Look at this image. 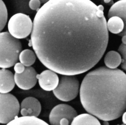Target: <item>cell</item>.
Listing matches in <instances>:
<instances>
[{"label": "cell", "mask_w": 126, "mask_h": 125, "mask_svg": "<svg viewBox=\"0 0 126 125\" xmlns=\"http://www.w3.org/2000/svg\"><path fill=\"white\" fill-rule=\"evenodd\" d=\"M104 2L106 3H109L110 2V1H111V0H104Z\"/></svg>", "instance_id": "obj_25"}, {"label": "cell", "mask_w": 126, "mask_h": 125, "mask_svg": "<svg viewBox=\"0 0 126 125\" xmlns=\"http://www.w3.org/2000/svg\"><path fill=\"white\" fill-rule=\"evenodd\" d=\"M14 69L15 73L18 74H20L24 71L25 67L21 63H17L14 66Z\"/></svg>", "instance_id": "obj_21"}, {"label": "cell", "mask_w": 126, "mask_h": 125, "mask_svg": "<svg viewBox=\"0 0 126 125\" xmlns=\"http://www.w3.org/2000/svg\"><path fill=\"white\" fill-rule=\"evenodd\" d=\"M8 13L5 4L0 0V32L6 26L7 20Z\"/></svg>", "instance_id": "obj_18"}, {"label": "cell", "mask_w": 126, "mask_h": 125, "mask_svg": "<svg viewBox=\"0 0 126 125\" xmlns=\"http://www.w3.org/2000/svg\"><path fill=\"white\" fill-rule=\"evenodd\" d=\"M37 75V73L33 67H25V70L21 74L15 73V83L19 88L22 90H29L36 85L38 80Z\"/></svg>", "instance_id": "obj_8"}, {"label": "cell", "mask_w": 126, "mask_h": 125, "mask_svg": "<svg viewBox=\"0 0 126 125\" xmlns=\"http://www.w3.org/2000/svg\"><path fill=\"white\" fill-rule=\"evenodd\" d=\"M33 23L29 15L18 13L12 16L8 23L9 33L15 38L21 39L28 37L32 32Z\"/></svg>", "instance_id": "obj_5"}, {"label": "cell", "mask_w": 126, "mask_h": 125, "mask_svg": "<svg viewBox=\"0 0 126 125\" xmlns=\"http://www.w3.org/2000/svg\"><path fill=\"white\" fill-rule=\"evenodd\" d=\"M20 109L23 116L37 117L41 112V104L35 97H28L22 100Z\"/></svg>", "instance_id": "obj_10"}, {"label": "cell", "mask_w": 126, "mask_h": 125, "mask_svg": "<svg viewBox=\"0 0 126 125\" xmlns=\"http://www.w3.org/2000/svg\"><path fill=\"white\" fill-rule=\"evenodd\" d=\"M41 1L39 0H31L29 2L30 8L33 10H37L40 9Z\"/></svg>", "instance_id": "obj_20"}, {"label": "cell", "mask_w": 126, "mask_h": 125, "mask_svg": "<svg viewBox=\"0 0 126 125\" xmlns=\"http://www.w3.org/2000/svg\"><path fill=\"white\" fill-rule=\"evenodd\" d=\"M125 125V124H122V125Z\"/></svg>", "instance_id": "obj_26"}, {"label": "cell", "mask_w": 126, "mask_h": 125, "mask_svg": "<svg viewBox=\"0 0 126 125\" xmlns=\"http://www.w3.org/2000/svg\"><path fill=\"white\" fill-rule=\"evenodd\" d=\"M79 92L84 108L101 120H114L126 111V74L119 69L103 66L90 72Z\"/></svg>", "instance_id": "obj_2"}, {"label": "cell", "mask_w": 126, "mask_h": 125, "mask_svg": "<svg viewBox=\"0 0 126 125\" xmlns=\"http://www.w3.org/2000/svg\"><path fill=\"white\" fill-rule=\"evenodd\" d=\"M122 38V43L124 44H126V35L123 36Z\"/></svg>", "instance_id": "obj_23"}, {"label": "cell", "mask_w": 126, "mask_h": 125, "mask_svg": "<svg viewBox=\"0 0 126 125\" xmlns=\"http://www.w3.org/2000/svg\"><path fill=\"white\" fill-rule=\"evenodd\" d=\"M104 10L89 0L48 1L37 11L29 45L56 73H84L98 63L108 46Z\"/></svg>", "instance_id": "obj_1"}, {"label": "cell", "mask_w": 126, "mask_h": 125, "mask_svg": "<svg viewBox=\"0 0 126 125\" xmlns=\"http://www.w3.org/2000/svg\"><path fill=\"white\" fill-rule=\"evenodd\" d=\"M118 51L122 57L121 67L126 71V44L121 43L118 48Z\"/></svg>", "instance_id": "obj_19"}, {"label": "cell", "mask_w": 126, "mask_h": 125, "mask_svg": "<svg viewBox=\"0 0 126 125\" xmlns=\"http://www.w3.org/2000/svg\"><path fill=\"white\" fill-rule=\"evenodd\" d=\"M71 125H101L95 117L90 114L83 113L77 115Z\"/></svg>", "instance_id": "obj_14"}, {"label": "cell", "mask_w": 126, "mask_h": 125, "mask_svg": "<svg viewBox=\"0 0 126 125\" xmlns=\"http://www.w3.org/2000/svg\"><path fill=\"white\" fill-rule=\"evenodd\" d=\"M107 26L108 31L117 35L123 31L124 27L123 20L117 16H113L109 18L107 23Z\"/></svg>", "instance_id": "obj_16"}, {"label": "cell", "mask_w": 126, "mask_h": 125, "mask_svg": "<svg viewBox=\"0 0 126 125\" xmlns=\"http://www.w3.org/2000/svg\"><path fill=\"white\" fill-rule=\"evenodd\" d=\"M105 122L104 123V125H109V123L107 122V121H104Z\"/></svg>", "instance_id": "obj_24"}, {"label": "cell", "mask_w": 126, "mask_h": 125, "mask_svg": "<svg viewBox=\"0 0 126 125\" xmlns=\"http://www.w3.org/2000/svg\"><path fill=\"white\" fill-rule=\"evenodd\" d=\"M37 78L41 88L47 91L54 90L57 87L60 81L57 73L50 69L44 70L40 74H37Z\"/></svg>", "instance_id": "obj_9"}, {"label": "cell", "mask_w": 126, "mask_h": 125, "mask_svg": "<svg viewBox=\"0 0 126 125\" xmlns=\"http://www.w3.org/2000/svg\"><path fill=\"white\" fill-rule=\"evenodd\" d=\"M77 115V111L72 106L67 104H59L51 111L49 122L51 125H71Z\"/></svg>", "instance_id": "obj_7"}, {"label": "cell", "mask_w": 126, "mask_h": 125, "mask_svg": "<svg viewBox=\"0 0 126 125\" xmlns=\"http://www.w3.org/2000/svg\"><path fill=\"white\" fill-rule=\"evenodd\" d=\"M123 118H122V120L124 124L126 125V111H125L123 114Z\"/></svg>", "instance_id": "obj_22"}, {"label": "cell", "mask_w": 126, "mask_h": 125, "mask_svg": "<svg viewBox=\"0 0 126 125\" xmlns=\"http://www.w3.org/2000/svg\"><path fill=\"white\" fill-rule=\"evenodd\" d=\"M22 47L18 39L7 32L0 33V68L7 69L17 62Z\"/></svg>", "instance_id": "obj_3"}, {"label": "cell", "mask_w": 126, "mask_h": 125, "mask_svg": "<svg viewBox=\"0 0 126 125\" xmlns=\"http://www.w3.org/2000/svg\"><path fill=\"white\" fill-rule=\"evenodd\" d=\"M108 17L117 16L120 18L124 24L123 31L118 35L123 37L126 35V0H120L112 4L109 10Z\"/></svg>", "instance_id": "obj_11"}, {"label": "cell", "mask_w": 126, "mask_h": 125, "mask_svg": "<svg viewBox=\"0 0 126 125\" xmlns=\"http://www.w3.org/2000/svg\"><path fill=\"white\" fill-rule=\"evenodd\" d=\"M15 85L14 75L8 69H0V93L7 94L12 91Z\"/></svg>", "instance_id": "obj_12"}, {"label": "cell", "mask_w": 126, "mask_h": 125, "mask_svg": "<svg viewBox=\"0 0 126 125\" xmlns=\"http://www.w3.org/2000/svg\"><path fill=\"white\" fill-rule=\"evenodd\" d=\"M20 105L17 99L10 93H0V123L7 124L18 117Z\"/></svg>", "instance_id": "obj_6"}, {"label": "cell", "mask_w": 126, "mask_h": 125, "mask_svg": "<svg viewBox=\"0 0 126 125\" xmlns=\"http://www.w3.org/2000/svg\"><path fill=\"white\" fill-rule=\"evenodd\" d=\"M104 62L106 67L111 69H117L121 63L122 57L117 52L111 51L106 54Z\"/></svg>", "instance_id": "obj_15"}, {"label": "cell", "mask_w": 126, "mask_h": 125, "mask_svg": "<svg viewBox=\"0 0 126 125\" xmlns=\"http://www.w3.org/2000/svg\"><path fill=\"white\" fill-rule=\"evenodd\" d=\"M6 125H49L46 122L35 117H17Z\"/></svg>", "instance_id": "obj_13"}, {"label": "cell", "mask_w": 126, "mask_h": 125, "mask_svg": "<svg viewBox=\"0 0 126 125\" xmlns=\"http://www.w3.org/2000/svg\"><path fill=\"white\" fill-rule=\"evenodd\" d=\"M36 59V55L30 49H25L21 51L19 55L20 63L26 67H31L35 62Z\"/></svg>", "instance_id": "obj_17"}, {"label": "cell", "mask_w": 126, "mask_h": 125, "mask_svg": "<svg viewBox=\"0 0 126 125\" xmlns=\"http://www.w3.org/2000/svg\"><path fill=\"white\" fill-rule=\"evenodd\" d=\"M80 83L74 75H64L61 77L57 87L53 90L54 95L58 99L67 102L75 99L80 91Z\"/></svg>", "instance_id": "obj_4"}]
</instances>
